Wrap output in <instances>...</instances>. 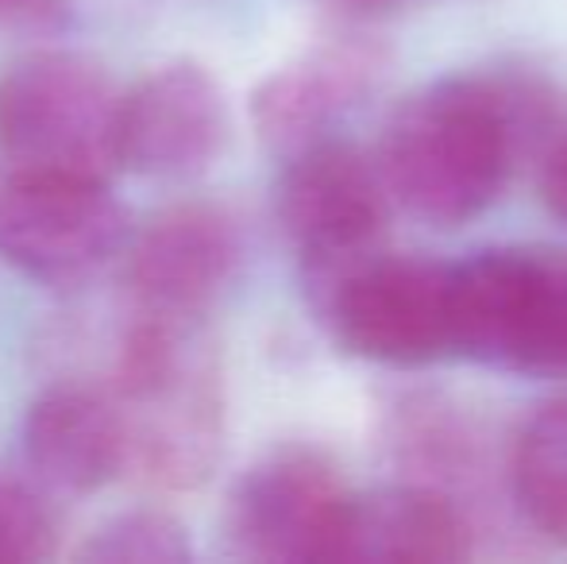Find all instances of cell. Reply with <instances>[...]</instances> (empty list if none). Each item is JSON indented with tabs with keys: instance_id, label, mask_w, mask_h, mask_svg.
Here are the masks:
<instances>
[{
	"instance_id": "obj_1",
	"label": "cell",
	"mask_w": 567,
	"mask_h": 564,
	"mask_svg": "<svg viewBox=\"0 0 567 564\" xmlns=\"http://www.w3.org/2000/svg\"><path fill=\"white\" fill-rule=\"evenodd\" d=\"M560 116V85L525 62L444 74L402 98L374 163L405 213L436 228L467 225L498 202L525 158L548 151Z\"/></svg>"
},
{
	"instance_id": "obj_2",
	"label": "cell",
	"mask_w": 567,
	"mask_h": 564,
	"mask_svg": "<svg viewBox=\"0 0 567 564\" xmlns=\"http://www.w3.org/2000/svg\"><path fill=\"white\" fill-rule=\"evenodd\" d=\"M124 433V475L158 491H197L225 457V376L205 321L124 309L101 379Z\"/></svg>"
},
{
	"instance_id": "obj_3",
	"label": "cell",
	"mask_w": 567,
	"mask_h": 564,
	"mask_svg": "<svg viewBox=\"0 0 567 564\" xmlns=\"http://www.w3.org/2000/svg\"><path fill=\"white\" fill-rule=\"evenodd\" d=\"M317 325L348 356L421 368L452 356L449 264L371 248L301 264Z\"/></svg>"
},
{
	"instance_id": "obj_4",
	"label": "cell",
	"mask_w": 567,
	"mask_h": 564,
	"mask_svg": "<svg viewBox=\"0 0 567 564\" xmlns=\"http://www.w3.org/2000/svg\"><path fill=\"white\" fill-rule=\"evenodd\" d=\"M452 356L494 371L567 379V252L483 248L449 264Z\"/></svg>"
},
{
	"instance_id": "obj_5",
	"label": "cell",
	"mask_w": 567,
	"mask_h": 564,
	"mask_svg": "<svg viewBox=\"0 0 567 564\" xmlns=\"http://www.w3.org/2000/svg\"><path fill=\"white\" fill-rule=\"evenodd\" d=\"M0 155L12 171L113 182L120 90L93 59L39 51L0 78Z\"/></svg>"
},
{
	"instance_id": "obj_6",
	"label": "cell",
	"mask_w": 567,
	"mask_h": 564,
	"mask_svg": "<svg viewBox=\"0 0 567 564\" xmlns=\"http://www.w3.org/2000/svg\"><path fill=\"white\" fill-rule=\"evenodd\" d=\"M127 213L113 186L74 174H0V259L47 290H82L120 264Z\"/></svg>"
},
{
	"instance_id": "obj_7",
	"label": "cell",
	"mask_w": 567,
	"mask_h": 564,
	"mask_svg": "<svg viewBox=\"0 0 567 564\" xmlns=\"http://www.w3.org/2000/svg\"><path fill=\"white\" fill-rule=\"evenodd\" d=\"M351 488L309 444L255 460L228 495L225 530L239 557L262 564H329L340 553Z\"/></svg>"
},
{
	"instance_id": "obj_8",
	"label": "cell",
	"mask_w": 567,
	"mask_h": 564,
	"mask_svg": "<svg viewBox=\"0 0 567 564\" xmlns=\"http://www.w3.org/2000/svg\"><path fill=\"white\" fill-rule=\"evenodd\" d=\"M124 309L166 321H205L244 264V228L217 202H182L127 236Z\"/></svg>"
},
{
	"instance_id": "obj_9",
	"label": "cell",
	"mask_w": 567,
	"mask_h": 564,
	"mask_svg": "<svg viewBox=\"0 0 567 564\" xmlns=\"http://www.w3.org/2000/svg\"><path fill=\"white\" fill-rule=\"evenodd\" d=\"M282 163L275 217L301 264L379 244L390 194L374 155L340 136H324Z\"/></svg>"
},
{
	"instance_id": "obj_10",
	"label": "cell",
	"mask_w": 567,
	"mask_h": 564,
	"mask_svg": "<svg viewBox=\"0 0 567 564\" xmlns=\"http://www.w3.org/2000/svg\"><path fill=\"white\" fill-rule=\"evenodd\" d=\"M228 143V101L202 62H166L120 90V171L186 182Z\"/></svg>"
},
{
	"instance_id": "obj_11",
	"label": "cell",
	"mask_w": 567,
	"mask_h": 564,
	"mask_svg": "<svg viewBox=\"0 0 567 564\" xmlns=\"http://www.w3.org/2000/svg\"><path fill=\"white\" fill-rule=\"evenodd\" d=\"M390 66V51L371 35H329L270 70L251 93V129L278 158L337 136Z\"/></svg>"
},
{
	"instance_id": "obj_12",
	"label": "cell",
	"mask_w": 567,
	"mask_h": 564,
	"mask_svg": "<svg viewBox=\"0 0 567 564\" xmlns=\"http://www.w3.org/2000/svg\"><path fill=\"white\" fill-rule=\"evenodd\" d=\"M20 449L47 495H93L124 475L116 407L90 379L51 383L23 414Z\"/></svg>"
},
{
	"instance_id": "obj_13",
	"label": "cell",
	"mask_w": 567,
	"mask_h": 564,
	"mask_svg": "<svg viewBox=\"0 0 567 564\" xmlns=\"http://www.w3.org/2000/svg\"><path fill=\"white\" fill-rule=\"evenodd\" d=\"M475 553V526L460 499L429 483L351 491L337 561L359 564H455Z\"/></svg>"
},
{
	"instance_id": "obj_14",
	"label": "cell",
	"mask_w": 567,
	"mask_h": 564,
	"mask_svg": "<svg viewBox=\"0 0 567 564\" xmlns=\"http://www.w3.org/2000/svg\"><path fill=\"white\" fill-rule=\"evenodd\" d=\"M509 495L537 534L567 545V394L537 407L509 444Z\"/></svg>"
},
{
	"instance_id": "obj_15",
	"label": "cell",
	"mask_w": 567,
	"mask_h": 564,
	"mask_svg": "<svg viewBox=\"0 0 567 564\" xmlns=\"http://www.w3.org/2000/svg\"><path fill=\"white\" fill-rule=\"evenodd\" d=\"M189 557H194L189 530L158 506L113 514L74 550V561L82 564H186Z\"/></svg>"
},
{
	"instance_id": "obj_16",
	"label": "cell",
	"mask_w": 567,
	"mask_h": 564,
	"mask_svg": "<svg viewBox=\"0 0 567 564\" xmlns=\"http://www.w3.org/2000/svg\"><path fill=\"white\" fill-rule=\"evenodd\" d=\"M59 553V514L35 480L0 472V564H39Z\"/></svg>"
},
{
	"instance_id": "obj_17",
	"label": "cell",
	"mask_w": 567,
	"mask_h": 564,
	"mask_svg": "<svg viewBox=\"0 0 567 564\" xmlns=\"http://www.w3.org/2000/svg\"><path fill=\"white\" fill-rule=\"evenodd\" d=\"M70 0H0V28L47 31L59 28Z\"/></svg>"
},
{
	"instance_id": "obj_18",
	"label": "cell",
	"mask_w": 567,
	"mask_h": 564,
	"mask_svg": "<svg viewBox=\"0 0 567 564\" xmlns=\"http://www.w3.org/2000/svg\"><path fill=\"white\" fill-rule=\"evenodd\" d=\"M540 194H545V205L553 209V217L567 225V129L548 143V151H545V163H540Z\"/></svg>"
},
{
	"instance_id": "obj_19",
	"label": "cell",
	"mask_w": 567,
	"mask_h": 564,
	"mask_svg": "<svg viewBox=\"0 0 567 564\" xmlns=\"http://www.w3.org/2000/svg\"><path fill=\"white\" fill-rule=\"evenodd\" d=\"M329 8H340V12L351 16H379V12H394V8L410 4V0H321Z\"/></svg>"
}]
</instances>
